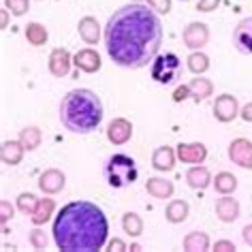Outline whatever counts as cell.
<instances>
[{
	"instance_id": "obj_1",
	"label": "cell",
	"mask_w": 252,
	"mask_h": 252,
	"mask_svg": "<svg viewBox=\"0 0 252 252\" xmlns=\"http://www.w3.org/2000/svg\"><path fill=\"white\" fill-rule=\"evenodd\" d=\"M109 58L122 68H143L152 62L162 45V24L148 4L130 2L113 11L103 30Z\"/></svg>"
},
{
	"instance_id": "obj_2",
	"label": "cell",
	"mask_w": 252,
	"mask_h": 252,
	"mask_svg": "<svg viewBox=\"0 0 252 252\" xmlns=\"http://www.w3.org/2000/svg\"><path fill=\"white\" fill-rule=\"evenodd\" d=\"M52 235L62 252H94L107 244L109 222L96 203L71 201L54 218Z\"/></svg>"
},
{
	"instance_id": "obj_3",
	"label": "cell",
	"mask_w": 252,
	"mask_h": 252,
	"mask_svg": "<svg viewBox=\"0 0 252 252\" xmlns=\"http://www.w3.org/2000/svg\"><path fill=\"white\" fill-rule=\"evenodd\" d=\"M105 109L98 94L88 88H75L60 100V122L68 133L90 135L100 126Z\"/></svg>"
},
{
	"instance_id": "obj_4",
	"label": "cell",
	"mask_w": 252,
	"mask_h": 252,
	"mask_svg": "<svg viewBox=\"0 0 252 252\" xmlns=\"http://www.w3.org/2000/svg\"><path fill=\"white\" fill-rule=\"evenodd\" d=\"M103 175H105L107 184L111 188H116V190H120V188H126L133 184V182H137V178H139V167H137L133 156L111 154L109 158L105 160Z\"/></svg>"
},
{
	"instance_id": "obj_5",
	"label": "cell",
	"mask_w": 252,
	"mask_h": 252,
	"mask_svg": "<svg viewBox=\"0 0 252 252\" xmlns=\"http://www.w3.org/2000/svg\"><path fill=\"white\" fill-rule=\"evenodd\" d=\"M150 75H152V79L156 81V84L171 86V84H175V81L180 79V75H182V60L173 52L158 54L152 60Z\"/></svg>"
},
{
	"instance_id": "obj_6",
	"label": "cell",
	"mask_w": 252,
	"mask_h": 252,
	"mask_svg": "<svg viewBox=\"0 0 252 252\" xmlns=\"http://www.w3.org/2000/svg\"><path fill=\"white\" fill-rule=\"evenodd\" d=\"M182 41L184 45L190 49V52H197V49L205 47L207 41H210V28L203 22H190L182 32Z\"/></svg>"
},
{
	"instance_id": "obj_7",
	"label": "cell",
	"mask_w": 252,
	"mask_h": 252,
	"mask_svg": "<svg viewBox=\"0 0 252 252\" xmlns=\"http://www.w3.org/2000/svg\"><path fill=\"white\" fill-rule=\"evenodd\" d=\"M239 103L237 98L233 96V94H220V96L214 100V118L218 120V122H233L237 116H239Z\"/></svg>"
},
{
	"instance_id": "obj_8",
	"label": "cell",
	"mask_w": 252,
	"mask_h": 252,
	"mask_svg": "<svg viewBox=\"0 0 252 252\" xmlns=\"http://www.w3.org/2000/svg\"><path fill=\"white\" fill-rule=\"evenodd\" d=\"M229 158L233 165L242 169H252V141L237 137L229 143Z\"/></svg>"
},
{
	"instance_id": "obj_9",
	"label": "cell",
	"mask_w": 252,
	"mask_h": 252,
	"mask_svg": "<svg viewBox=\"0 0 252 252\" xmlns=\"http://www.w3.org/2000/svg\"><path fill=\"white\" fill-rule=\"evenodd\" d=\"M71 66H73V56L68 54V49H64V47L52 49L49 60H47V68L54 77H58V79L66 77V75L71 73Z\"/></svg>"
},
{
	"instance_id": "obj_10",
	"label": "cell",
	"mask_w": 252,
	"mask_h": 252,
	"mask_svg": "<svg viewBox=\"0 0 252 252\" xmlns=\"http://www.w3.org/2000/svg\"><path fill=\"white\" fill-rule=\"evenodd\" d=\"M130 137H133V124L126 118H113L107 124V139L111 146H124L130 141Z\"/></svg>"
},
{
	"instance_id": "obj_11",
	"label": "cell",
	"mask_w": 252,
	"mask_h": 252,
	"mask_svg": "<svg viewBox=\"0 0 252 252\" xmlns=\"http://www.w3.org/2000/svg\"><path fill=\"white\" fill-rule=\"evenodd\" d=\"M233 45L239 54H252V15L237 22L235 30H233Z\"/></svg>"
},
{
	"instance_id": "obj_12",
	"label": "cell",
	"mask_w": 252,
	"mask_h": 252,
	"mask_svg": "<svg viewBox=\"0 0 252 252\" xmlns=\"http://www.w3.org/2000/svg\"><path fill=\"white\" fill-rule=\"evenodd\" d=\"M73 64L84 73H98L100 66H103V60H100V54L92 47H86V49H79L77 54L73 56Z\"/></svg>"
},
{
	"instance_id": "obj_13",
	"label": "cell",
	"mask_w": 252,
	"mask_h": 252,
	"mask_svg": "<svg viewBox=\"0 0 252 252\" xmlns=\"http://www.w3.org/2000/svg\"><path fill=\"white\" fill-rule=\"evenodd\" d=\"M66 184V175L60 169H45L39 175V188L45 194H58L60 190H64Z\"/></svg>"
},
{
	"instance_id": "obj_14",
	"label": "cell",
	"mask_w": 252,
	"mask_h": 252,
	"mask_svg": "<svg viewBox=\"0 0 252 252\" xmlns=\"http://www.w3.org/2000/svg\"><path fill=\"white\" fill-rule=\"evenodd\" d=\"M178 158L186 165H201L205 158H207V148L203 143L194 141V143H180L178 146Z\"/></svg>"
},
{
	"instance_id": "obj_15",
	"label": "cell",
	"mask_w": 252,
	"mask_h": 252,
	"mask_svg": "<svg viewBox=\"0 0 252 252\" xmlns=\"http://www.w3.org/2000/svg\"><path fill=\"white\" fill-rule=\"evenodd\" d=\"M216 216L218 220H222V222L226 224H231V222H235V220L239 218V212H242V207H239V201L237 199H233L231 194H222L218 201H216Z\"/></svg>"
},
{
	"instance_id": "obj_16",
	"label": "cell",
	"mask_w": 252,
	"mask_h": 252,
	"mask_svg": "<svg viewBox=\"0 0 252 252\" xmlns=\"http://www.w3.org/2000/svg\"><path fill=\"white\" fill-rule=\"evenodd\" d=\"M175 158H178V152L171 146H160L152 154V167L160 173H169L175 167Z\"/></svg>"
},
{
	"instance_id": "obj_17",
	"label": "cell",
	"mask_w": 252,
	"mask_h": 252,
	"mask_svg": "<svg viewBox=\"0 0 252 252\" xmlns=\"http://www.w3.org/2000/svg\"><path fill=\"white\" fill-rule=\"evenodd\" d=\"M77 32L86 45H96L100 39V24L96 22V17L86 15V17H81L77 24Z\"/></svg>"
},
{
	"instance_id": "obj_18",
	"label": "cell",
	"mask_w": 252,
	"mask_h": 252,
	"mask_svg": "<svg viewBox=\"0 0 252 252\" xmlns=\"http://www.w3.org/2000/svg\"><path fill=\"white\" fill-rule=\"evenodd\" d=\"M146 192L150 194V197H154V199L165 201V199L173 197L175 186H173V182L167 180V178H150L146 182Z\"/></svg>"
},
{
	"instance_id": "obj_19",
	"label": "cell",
	"mask_w": 252,
	"mask_h": 252,
	"mask_svg": "<svg viewBox=\"0 0 252 252\" xmlns=\"http://www.w3.org/2000/svg\"><path fill=\"white\" fill-rule=\"evenodd\" d=\"M212 182H214L212 175L207 171V167H203V165H192L186 171V184L194 188V190H205Z\"/></svg>"
},
{
	"instance_id": "obj_20",
	"label": "cell",
	"mask_w": 252,
	"mask_h": 252,
	"mask_svg": "<svg viewBox=\"0 0 252 252\" xmlns=\"http://www.w3.org/2000/svg\"><path fill=\"white\" fill-rule=\"evenodd\" d=\"M24 152H26V148L22 146V141H2V148H0V158H2L4 165L9 167H15L20 165L22 158H24Z\"/></svg>"
},
{
	"instance_id": "obj_21",
	"label": "cell",
	"mask_w": 252,
	"mask_h": 252,
	"mask_svg": "<svg viewBox=\"0 0 252 252\" xmlns=\"http://www.w3.org/2000/svg\"><path fill=\"white\" fill-rule=\"evenodd\" d=\"M188 214H190V207H188L186 201L173 199V201H169V205L165 210V218L171 224H180V222H184V220L188 218Z\"/></svg>"
},
{
	"instance_id": "obj_22",
	"label": "cell",
	"mask_w": 252,
	"mask_h": 252,
	"mask_svg": "<svg viewBox=\"0 0 252 252\" xmlns=\"http://www.w3.org/2000/svg\"><path fill=\"white\" fill-rule=\"evenodd\" d=\"M54 212H56V201L54 199H49V197L39 199V205H36V210L32 212L30 220H32L34 226H41V224H45L47 220H52Z\"/></svg>"
},
{
	"instance_id": "obj_23",
	"label": "cell",
	"mask_w": 252,
	"mask_h": 252,
	"mask_svg": "<svg viewBox=\"0 0 252 252\" xmlns=\"http://www.w3.org/2000/svg\"><path fill=\"white\" fill-rule=\"evenodd\" d=\"M182 246H184V250H188V252H205L210 248V237H207V233H203V231H190L184 237Z\"/></svg>"
},
{
	"instance_id": "obj_24",
	"label": "cell",
	"mask_w": 252,
	"mask_h": 252,
	"mask_svg": "<svg viewBox=\"0 0 252 252\" xmlns=\"http://www.w3.org/2000/svg\"><path fill=\"white\" fill-rule=\"evenodd\" d=\"M188 86H190V94L197 103L199 100H205L207 96H212V92H214V84L207 77H201V75H197L194 79L188 81Z\"/></svg>"
},
{
	"instance_id": "obj_25",
	"label": "cell",
	"mask_w": 252,
	"mask_h": 252,
	"mask_svg": "<svg viewBox=\"0 0 252 252\" xmlns=\"http://www.w3.org/2000/svg\"><path fill=\"white\" fill-rule=\"evenodd\" d=\"M214 190L218 194H233L237 190V178L229 171H220L216 173V178H214Z\"/></svg>"
},
{
	"instance_id": "obj_26",
	"label": "cell",
	"mask_w": 252,
	"mask_h": 252,
	"mask_svg": "<svg viewBox=\"0 0 252 252\" xmlns=\"http://www.w3.org/2000/svg\"><path fill=\"white\" fill-rule=\"evenodd\" d=\"M24 34H26V39H28L30 45H34V47L45 45L47 39H49L47 28L43 26V24H39V22H30L26 26V30H24Z\"/></svg>"
},
{
	"instance_id": "obj_27",
	"label": "cell",
	"mask_w": 252,
	"mask_h": 252,
	"mask_svg": "<svg viewBox=\"0 0 252 252\" xmlns=\"http://www.w3.org/2000/svg\"><path fill=\"white\" fill-rule=\"evenodd\" d=\"M17 139L22 141V146L26 148V152H34V150L41 146V139H43L41 128L39 126H26V128L20 130V137H17Z\"/></svg>"
},
{
	"instance_id": "obj_28",
	"label": "cell",
	"mask_w": 252,
	"mask_h": 252,
	"mask_svg": "<svg viewBox=\"0 0 252 252\" xmlns=\"http://www.w3.org/2000/svg\"><path fill=\"white\" fill-rule=\"evenodd\" d=\"M186 62H188V71L194 73V75H203L207 68H210V56L203 54L201 49L190 52V56L186 58Z\"/></svg>"
},
{
	"instance_id": "obj_29",
	"label": "cell",
	"mask_w": 252,
	"mask_h": 252,
	"mask_svg": "<svg viewBox=\"0 0 252 252\" xmlns=\"http://www.w3.org/2000/svg\"><path fill=\"white\" fill-rule=\"evenodd\" d=\"M122 229H124V233H128L130 237H139L143 233V220H141V216H139V214H135V212H126L122 216Z\"/></svg>"
},
{
	"instance_id": "obj_30",
	"label": "cell",
	"mask_w": 252,
	"mask_h": 252,
	"mask_svg": "<svg viewBox=\"0 0 252 252\" xmlns=\"http://www.w3.org/2000/svg\"><path fill=\"white\" fill-rule=\"evenodd\" d=\"M36 205H39V199H36L32 192H20V197H17V210H20L22 214L32 216Z\"/></svg>"
},
{
	"instance_id": "obj_31",
	"label": "cell",
	"mask_w": 252,
	"mask_h": 252,
	"mask_svg": "<svg viewBox=\"0 0 252 252\" xmlns=\"http://www.w3.org/2000/svg\"><path fill=\"white\" fill-rule=\"evenodd\" d=\"M4 9H9L11 15L22 17L28 13L30 9V0H4Z\"/></svg>"
},
{
	"instance_id": "obj_32",
	"label": "cell",
	"mask_w": 252,
	"mask_h": 252,
	"mask_svg": "<svg viewBox=\"0 0 252 252\" xmlns=\"http://www.w3.org/2000/svg\"><path fill=\"white\" fill-rule=\"evenodd\" d=\"M30 246L32 248H36V250H45L47 248V244H49V239H47V235H45V231H41L39 226L36 229H32L30 231Z\"/></svg>"
},
{
	"instance_id": "obj_33",
	"label": "cell",
	"mask_w": 252,
	"mask_h": 252,
	"mask_svg": "<svg viewBox=\"0 0 252 252\" xmlns=\"http://www.w3.org/2000/svg\"><path fill=\"white\" fill-rule=\"evenodd\" d=\"M13 214H15V210H13V205H11L9 199L0 201V222H2V226H7V222L13 218Z\"/></svg>"
},
{
	"instance_id": "obj_34",
	"label": "cell",
	"mask_w": 252,
	"mask_h": 252,
	"mask_svg": "<svg viewBox=\"0 0 252 252\" xmlns=\"http://www.w3.org/2000/svg\"><path fill=\"white\" fill-rule=\"evenodd\" d=\"M148 7L158 15H167L171 11V0H148Z\"/></svg>"
},
{
	"instance_id": "obj_35",
	"label": "cell",
	"mask_w": 252,
	"mask_h": 252,
	"mask_svg": "<svg viewBox=\"0 0 252 252\" xmlns=\"http://www.w3.org/2000/svg\"><path fill=\"white\" fill-rule=\"evenodd\" d=\"M188 98H192L190 86L188 84H182V86H178L173 90V103H184V100H188Z\"/></svg>"
},
{
	"instance_id": "obj_36",
	"label": "cell",
	"mask_w": 252,
	"mask_h": 252,
	"mask_svg": "<svg viewBox=\"0 0 252 252\" xmlns=\"http://www.w3.org/2000/svg\"><path fill=\"white\" fill-rule=\"evenodd\" d=\"M218 4H220V0H199L197 11H201V13H212V11H216Z\"/></svg>"
},
{
	"instance_id": "obj_37",
	"label": "cell",
	"mask_w": 252,
	"mask_h": 252,
	"mask_svg": "<svg viewBox=\"0 0 252 252\" xmlns=\"http://www.w3.org/2000/svg\"><path fill=\"white\" fill-rule=\"evenodd\" d=\"M214 250L216 252H233L235 250V244L229 242V239H220V242L214 244Z\"/></svg>"
},
{
	"instance_id": "obj_38",
	"label": "cell",
	"mask_w": 252,
	"mask_h": 252,
	"mask_svg": "<svg viewBox=\"0 0 252 252\" xmlns=\"http://www.w3.org/2000/svg\"><path fill=\"white\" fill-rule=\"evenodd\" d=\"M107 248H109L111 252H122V250H128V246H126V244H124L120 237H113L111 242L107 244Z\"/></svg>"
},
{
	"instance_id": "obj_39",
	"label": "cell",
	"mask_w": 252,
	"mask_h": 252,
	"mask_svg": "<svg viewBox=\"0 0 252 252\" xmlns=\"http://www.w3.org/2000/svg\"><path fill=\"white\" fill-rule=\"evenodd\" d=\"M242 239H244L246 246H250L252 248V224H246L242 229Z\"/></svg>"
},
{
	"instance_id": "obj_40",
	"label": "cell",
	"mask_w": 252,
	"mask_h": 252,
	"mask_svg": "<svg viewBox=\"0 0 252 252\" xmlns=\"http://www.w3.org/2000/svg\"><path fill=\"white\" fill-rule=\"evenodd\" d=\"M239 118H242L244 122H252V103L242 107V111H239Z\"/></svg>"
},
{
	"instance_id": "obj_41",
	"label": "cell",
	"mask_w": 252,
	"mask_h": 252,
	"mask_svg": "<svg viewBox=\"0 0 252 252\" xmlns=\"http://www.w3.org/2000/svg\"><path fill=\"white\" fill-rule=\"evenodd\" d=\"M7 24H9V9H4L2 11V28H7Z\"/></svg>"
},
{
	"instance_id": "obj_42",
	"label": "cell",
	"mask_w": 252,
	"mask_h": 252,
	"mask_svg": "<svg viewBox=\"0 0 252 252\" xmlns=\"http://www.w3.org/2000/svg\"><path fill=\"white\" fill-rule=\"evenodd\" d=\"M133 2H139V0H133Z\"/></svg>"
}]
</instances>
